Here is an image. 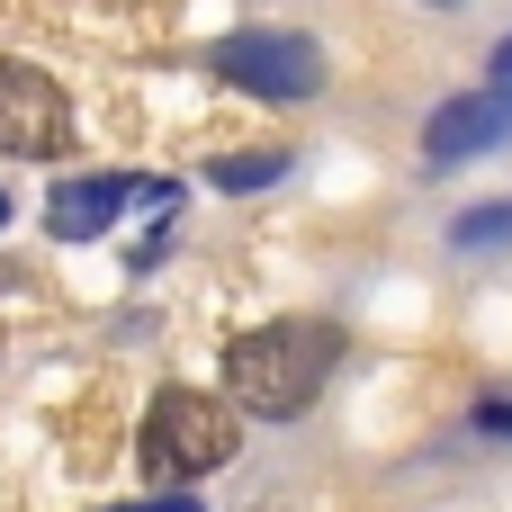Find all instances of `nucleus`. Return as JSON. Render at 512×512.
<instances>
[{
    "label": "nucleus",
    "instance_id": "nucleus-8",
    "mask_svg": "<svg viewBox=\"0 0 512 512\" xmlns=\"http://www.w3.org/2000/svg\"><path fill=\"white\" fill-rule=\"evenodd\" d=\"M288 171V153H225L216 162V189H270Z\"/></svg>",
    "mask_w": 512,
    "mask_h": 512
},
{
    "label": "nucleus",
    "instance_id": "nucleus-11",
    "mask_svg": "<svg viewBox=\"0 0 512 512\" xmlns=\"http://www.w3.org/2000/svg\"><path fill=\"white\" fill-rule=\"evenodd\" d=\"M495 81H504V90H512V36H504V45H495Z\"/></svg>",
    "mask_w": 512,
    "mask_h": 512
},
{
    "label": "nucleus",
    "instance_id": "nucleus-2",
    "mask_svg": "<svg viewBox=\"0 0 512 512\" xmlns=\"http://www.w3.org/2000/svg\"><path fill=\"white\" fill-rule=\"evenodd\" d=\"M234 459V405L198 396V387H162L144 414V468L162 486H198Z\"/></svg>",
    "mask_w": 512,
    "mask_h": 512
},
{
    "label": "nucleus",
    "instance_id": "nucleus-7",
    "mask_svg": "<svg viewBox=\"0 0 512 512\" xmlns=\"http://www.w3.org/2000/svg\"><path fill=\"white\" fill-rule=\"evenodd\" d=\"M450 243H459V252H504V243H512V198L459 207V216H450Z\"/></svg>",
    "mask_w": 512,
    "mask_h": 512
},
{
    "label": "nucleus",
    "instance_id": "nucleus-12",
    "mask_svg": "<svg viewBox=\"0 0 512 512\" xmlns=\"http://www.w3.org/2000/svg\"><path fill=\"white\" fill-rule=\"evenodd\" d=\"M0 225H9V198H0Z\"/></svg>",
    "mask_w": 512,
    "mask_h": 512
},
{
    "label": "nucleus",
    "instance_id": "nucleus-3",
    "mask_svg": "<svg viewBox=\"0 0 512 512\" xmlns=\"http://www.w3.org/2000/svg\"><path fill=\"white\" fill-rule=\"evenodd\" d=\"M234 90H252V99H270V108H297V99H315L324 90V45L315 36H297V27H243V36H216V54H207Z\"/></svg>",
    "mask_w": 512,
    "mask_h": 512
},
{
    "label": "nucleus",
    "instance_id": "nucleus-9",
    "mask_svg": "<svg viewBox=\"0 0 512 512\" xmlns=\"http://www.w3.org/2000/svg\"><path fill=\"white\" fill-rule=\"evenodd\" d=\"M468 423H477V432H495V441H512V405H504V396H486Z\"/></svg>",
    "mask_w": 512,
    "mask_h": 512
},
{
    "label": "nucleus",
    "instance_id": "nucleus-5",
    "mask_svg": "<svg viewBox=\"0 0 512 512\" xmlns=\"http://www.w3.org/2000/svg\"><path fill=\"white\" fill-rule=\"evenodd\" d=\"M504 135H512V90L486 81V90H459V99H441V108L423 117V162H432V171H459V162L495 153Z\"/></svg>",
    "mask_w": 512,
    "mask_h": 512
},
{
    "label": "nucleus",
    "instance_id": "nucleus-13",
    "mask_svg": "<svg viewBox=\"0 0 512 512\" xmlns=\"http://www.w3.org/2000/svg\"><path fill=\"white\" fill-rule=\"evenodd\" d=\"M432 9H459V0H432Z\"/></svg>",
    "mask_w": 512,
    "mask_h": 512
},
{
    "label": "nucleus",
    "instance_id": "nucleus-10",
    "mask_svg": "<svg viewBox=\"0 0 512 512\" xmlns=\"http://www.w3.org/2000/svg\"><path fill=\"white\" fill-rule=\"evenodd\" d=\"M117 512H198V495H189V486H171V495H153V504H117Z\"/></svg>",
    "mask_w": 512,
    "mask_h": 512
},
{
    "label": "nucleus",
    "instance_id": "nucleus-6",
    "mask_svg": "<svg viewBox=\"0 0 512 512\" xmlns=\"http://www.w3.org/2000/svg\"><path fill=\"white\" fill-rule=\"evenodd\" d=\"M126 198H135V180H63V189L45 198V234H54V243H99V234L126 216Z\"/></svg>",
    "mask_w": 512,
    "mask_h": 512
},
{
    "label": "nucleus",
    "instance_id": "nucleus-1",
    "mask_svg": "<svg viewBox=\"0 0 512 512\" xmlns=\"http://www.w3.org/2000/svg\"><path fill=\"white\" fill-rule=\"evenodd\" d=\"M333 360H342V333H333L324 315H279V324H261V333H243V342L225 351V387H234L243 414L288 423V414H306V405L324 396Z\"/></svg>",
    "mask_w": 512,
    "mask_h": 512
},
{
    "label": "nucleus",
    "instance_id": "nucleus-4",
    "mask_svg": "<svg viewBox=\"0 0 512 512\" xmlns=\"http://www.w3.org/2000/svg\"><path fill=\"white\" fill-rule=\"evenodd\" d=\"M63 144H72V99H63L36 63H9V54H0V153L54 162Z\"/></svg>",
    "mask_w": 512,
    "mask_h": 512
}]
</instances>
